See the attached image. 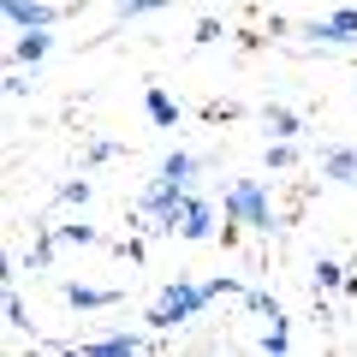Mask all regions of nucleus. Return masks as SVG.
<instances>
[{
  "label": "nucleus",
  "mask_w": 357,
  "mask_h": 357,
  "mask_svg": "<svg viewBox=\"0 0 357 357\" xmlns=\"http://www.w3.org/2000/svg\"><path fill=\"white\" fill-rule=\"evenodd\" d=\"M316 286H321V292L345 286V268H340V262H316Z\"/></svg>",
  "instance_id": "obj_13"
},
{
  "label": "nucleus",
  "mask_w": 357,
  "mask_h": 357,
  "mask_svg": "<svg viewBox=\"0 0 357 357\" xmlns=\"http://www.w3.org/2000/svg\"><path fill=\"white\" fill-rule=\"evenodd\" d=\"M6 321H13V328H24V298H18V292H6Z\"/></svg>",
  "instance_id": "obj_16"
},
{
  "label": "nucleus",
  "mask_w": 357,
  "mask_h": 357,
  "mask_svg": "<svg viewBox=\"0 0 357 357\" xmlns=\"http://www.w3.org/2000/svg\"><path fill=\"white\" fill-rule=\"evenodd\" d=\"M149 119H155V126H173V119H178V107L167 102L161 89H149Z\"/></svg>",
  "instance_id": "obj_12"
},
{
  "label": "nucleus",
  "mask_w": 357,
  "mask_h": 357,
  "mask_svg": "<svg viewBox=\"0 0 357 357\" xmlns=\"http://www.w3.org/2000/svg\"><path fill=\"white\" fill-rule=\"evenodd\" d=\"M292 161H298V155L286 149V137H280V143H268V167H274V173H286V167H292Z\"/></svg>",
  "instance_id": "obj_15"
},
{
  "label": "nucleus",
  "mask_w": 357,
  "mask_h": 357,
  "mask_svg": "<svg viewBox=\"0 0 357 357\" xmlns=\"http://www.w3.org/2000/svg\"><path fill=\"white\" fill-rule=\"evenodd\" d=\"M6 18H13L18 30H48L54 6H42V0H6Z\"/></svg>",
  "instance_id": "obj_5"
},
{
  "label": "nucleus",
  "mask_w": 357,
  "mask_h": 357,
  "mask_svg": "<svg viewBox=\"0 0 357 357\" xmlns=\"http://www.w3.org/2000/svg\"><path fill=\"white\" fill-rule=\"evenodd\" d=\"M208 298H215V286H185V280H173L167 286L161 298H155V310H149V328H178V321H191L197 310L208 304Z\"/></svg>",
  "instance_id": "obj_1"
},
{
  "label": "nucleus",
  "mask_w": 357,
  "mask_h": 357,
  "mask_svg": "<svg viewBox=\"0 0 357 357\" xmlns=\"http://www.w3.org/2000/svg\"><path fill=\"white\" fill-rule=\"evenodd\" d=\"M84 197H89V185H77V178H72V185H60V203H84Z\"/></svg>",
  "instance_id": "obj_18"
},
{
  "label": "nucleus",
  "mask_w": 357,
  "mask_h": 357,
  "mask_svg": "<svg viewBox=\"0 0 357 357\" xmlns=\"http://www.w3.org/2000/svg\"><path fill=\"white\" fill-rule=\"evenodd\" d=\"M54 48V42H48V30H24V36H18V60H42V54H48Z\"/></svg>",
  "instance_id": "obj_9"
},
{
  "label": "nucleus",
  "mask_w": 357,
  "mask_h": 357,
  "mask_svg": "<svg viewBox=\"0 0 357 357\" xmlns=\"http://www.w3.org/2000/svg\"><path fill=\"white\" fill-rule=\"evenodd\" d=\"M304 36H316V42H333V48H345V42H357V13H333V18H316V24H310Z\"/></svg>",
  "instance_id": "obj_4"
},
{
  "label": "nucleus",
  "mask_w": 357,
  "mask_h": 357,
  "mask_svg": "<svg viewBox=\"0 0 357 357\" xmlns=\"http://www.w3.org/2000/svg\"><path fill=\"white\" fill-rule=\"evenodd\" d=\"M66 298H72L77 310H102V304H114V292H96V286H66Z\"/></svg>",
  "instance_id": "obj_11"
},
{
  "label": "nucleus",
  "mask_w": 357,
  "mask_h": 357,
  "mask_svg": "<svg viewBox=\"0 0 357 357\" xmlns=\"http://www.w3.org/2000/svg\"><path fill=\"white\" fill-rule=\"evenodd\" d=\"M167 232H178V238H208V232H215V208L208 203H197L191 191L178 197L173 208H167V220H161Z\"/></svg>",
  "instance_id": "obj_2"
},
{
  "label": "nucleus",
  "mask_w": 357,
  "mask_h": 357,
  "mask_svg": "<svg viewBox=\"0 0 357 357\" xmlns=\"http://www.w3.org/2000/svg\"><path fill=\"white\" fill-rule=\"evenodd\" d=\"M89 357H131V351H143V340L137 333H114V340H96V345H84Z\"/></svg>",
  "instance_id": "obj_7"
},
{
  "label": "nucleus",
  "mask_w": 357,
  "mask_h": 357,
  "mask_svg": "<svg viewBox=\"0 0 357 357\" xmlns=\"http://www.w3.org/2000/svg\"><path fill=\"white\" fill-rule=\"evenodd\" d=\"M161 178H167V185H178V191H191V178H197V155H167V161H161Z\"/></svg>",
  "instance_id": "obj_6"
},
{
  "label": "nucleus",
  "mask_w": 357,
  "mask_h": 357,
  "mask_svg": "<svg viewBox=\"0 0 357 357\" xmlns=\"http://www.w3.org/2000/svg\"><path fill=\"white\" fill-rule=\"evenodd\" d=\"M227 220H244V227H274L268 197H262L256 178H244V185H232V191H227Z\"/></svg>",
  "instance_id": "obj_3"
},
{
  "label": "nucleus",
  "mask_w": 357,
  "mask_h": 357,
  "mask_svg": "<svg viewBox=\"0 0 357 357\" xmlns=\"http://www.w3.org/2000/svg\"><path fill=\"white\" fill-rule=\"evenodd\" d=\"M321 173L351 185V178H357V155H351V149H328V155H321Z\"/></svg>",
  "instance_id": "obj_8"
},
{
  "label": "nucleus",
  "mask_w": 357,
  "mask_h": 357,
  "mask_svg": "<svg viewBox=\"0 0 357 357\" xmlns=\"http://www.w3.org/2000/svg\"><path fill=\"white\" fill-rule=\"evenodd\" d=\"M286 345L292 340H286V321H280V310H274V328L262 333V351H286Z\"/></svg>",
  "instance_id": "obj_14"
},
{
  "label": "nucleus",
  "mask_w": 357,
  "mask_h": 357,
  "mask_svg": "<svg viewBox=\"0 0 357 357\" xmlns=\"http://www.w3.org/2000/svg\"><path fill=\"white\" fill-rule=\"evenodd\" d=\"M126 13H155V6H167V0H119Z\"/></svg>",
  "instance_id": "obj_19"
},
{
  "label": "nucleus",
  "mask_w": 357,
  "mask_h": 357,
  "mask_svg": "<svg viewBox=\"0 0 357 357\" xmlns=\"http://www.w3.org/2000/svg\"><path fill=\"white\" fill-rule=\"evenodd\" d=\"M268 131H274V137H298V114H292V107H268Z\"/></svg>",
  "instance_id": "obj_10"
},
{
  "label": "nucleus",
  "mask_w": 357,
  "mask_h": 357,
  "mask_svg": "<svg viewBox=\"0 0 357 357\" xmlns=\"http://www.w3.org/2000/svg\"><path fill=\"white\" fill-rule=\"evenodd\" d=\"M60 238L66 244H96V232H89V227H60Z\"/></svg>",
  "instance_id": "obj_17"
}]
</instances>
